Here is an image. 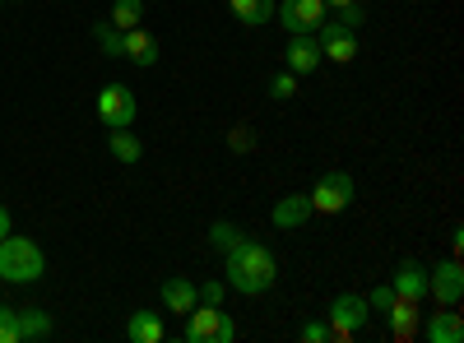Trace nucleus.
I'll return each instance as SVG.
<instances>
[{
	"mask_svg": "<svg viewBox=\"0 0 464 343\" xmlns=\"http://www.w3.org/2000/svg\"><path fill=\"white\" fill-rule=\"evenodd\" d=\"M223 255H227V260H223V274H227V288H232V292L260 297V292L275 288V279H279V260H275V251H269L265 242L242 237L237 246L223 251Z\"/></svg>",
	"mask_w": 464,
	"mask_h": 343,
	"instance_id": "nucleus-1",
	"label": "nucleus"
},
{
	"mask_svg": "<svg viewBox=\"0 0 464 343\" xmlns=\"http://www.w3.org/2000/svg\"><path fill=\"white\" fill-rule=\"evenodd\" d=\"M47 274V255L33 237H5L0 242V279L5 283H37Z\"/></svg>",
	"mask_w": 464,
	"mask_h": 343,
	"instance_id": "nucleus-2",
	"label": "nucleus"
},
{
	"mask_svg": "<svg viewBox=\"0 0 464 343\" xmlns=\"http://www.w3.org/2000/svg\"><path fill=\"white\" fill-rule=\"evenodd\" d=\"M186 343H232L237 338V320H232L223 307H209V301H196L186 311V329H181Z\"/></svg>",
	"mask_w": 464,
	"mask_h": 343,
	"instance_id": "nucleus-3",
	"label": "nucleus"
},
{
	"mask_svg": "<svg viewBox=\"0 0 464 343\" xmlns=\"http://www.w3.org/2000/svg\"><path fill=\"white\" fill-rule=\"evenodd\" d=\"M367 297H358V292H339L334 301H330V311H325V325H330V338H339V343H353L362 329H367Z\"/></svg>",
	"mask_w": 464,
	"mask_h": 343,
	"instance_id": "nucleus-4",
	"label": "nucleus"
},
{
	"mask_svg": "<svg viewBox=\"0 0 464 343\" xmlns=\"http://www.w3.org/2000/svg\"><path fill=\"white\" fill-rule=\"evenodd\" d=\"M275 19L284 33H316L325 24V0H275Z\"/></svg>",
	"mask_w": 464,
	"mask_h": 343,
	"instance_id": "nucleus-5",
	"label": "nucleus"
},
{
	"mask_svg": "<svg viewBox=\"0 0 464 343\" xmlns=\"http://www.w3.org/2000/svg\"><path fill=\"white\" fill-rule=\"evenodd\" d=\"M353 205V176L348 172H325L312 190V214H343Z\"/></svg>",
	"mask_w": 464,
	"mask_h": 343,
	"instance_id": "nucleus-6",
	"label": "nucleus"
},
{
	"mask_svg": "<svg viewBox=\"0 0 464 343\" xmlns=\"http://www.w3.org/2000/svg\"><path fill=\"white\" fill-rule=\"evenodd\" d=\"M93 107H98L102 126H135V117H140V98L126 84H107Z\"/></svg>",
	"mask_w": 464,
	"mask_h": 343,
	"instance_id": "nucleus-7",
	"label": "nucleus"
},
{
	"mask_svg": "<svg viewBox=\"0 0 464 343\" xmlns=\"http://www.w3.org/2000/svg\"><path fill=\"white\" fill-rule=\"evenodd\" d=\"M428 297H437V307H459L464 297V264L450 255L446 264L428 270Z\"/></svg>",
	"mask_w": 464,
	"mask_h": 343,
	"instance_id": "nucleus-8",
	"label": "nucleus"
},
{
	"mask_svg": "<svg viewBox=\"0 0 464 343\" xmlns=\"http://www.w3.org/2000/svg\"><path fill=\"white\" fill-rule=\"evenodd\" d=\"M316 43H321L325 61H334V65H348V61L358 56V33L343 28L339 19H325V24L316 28Z\"/></svg>",
	"mask_w": 464,
	"mask_h": 343,
	"instance_id": "nucleus-9",
	"label": "nucleus"
},
{
	"mask_svg": "<svg viewBox=\"0 0 464 343\" xmlns=\"http://www.w3.org/2000/svg\"><path fill=\"white\" fill-rule=\"evenodd\" d=\"M385 320H391V334H395L400 343H413V338L422 334V301H413V297H395V301H391V311H385Z\"/></svg>",
	"mask_w": 464,
	"mask_h": 343,
	"instance_id": "nucleus-10",
	"label": "nucleus"
},
{
	"mask_svg": "<svg viewBox=\"0 0 464 343\" xmlns=\"http://www.w3.org/2000/svg\"><path fill=\"white\" fill-rule=\"evenodd\" d=\"M325 61L316 33H288V70L293 74H312L316 65Z\"/></svg>",
	"mask_w": 464,
	"mask_h": 343,
	"instance_id": "nucleus-11",
	"label": "nucleus"
},
{
	"mask_svg": "<svg viewBox=\"0 0 464 343\" xmlns=\"http://www.w3.org/2000/svg\"><path fill=\"white\" fill-rule=\"evenodd\" d=\"M391 292H395V297H413V301H428V264H418V260H400Z\"/></svg>",
	"mask_w": 464,
	"mask_h": 343,
	"instance_id": "nucleus-12",
	"label": "nucleus"
},
{
	"mask_svg": "<svg viewBox=\"0 0 464 343\" xmlns=\"http://www.w3.org/2000/svg\"><path fill=\"white\" fill-rule=\"evenodd\" d=\"M422 334H428L432 343H459V338H464V320H459L455 307H446V311H432V316H428Z\"/></svg>",
	"mask_w": 464,
	"mask_h": 343,
	"instance_id": "nucleus-13",
	"label": "nucleus"
},
{
	"mask_svg": "<svg viewBox=\"0 0 464 343\" xmlns=\"http://www.w3.org/2000/svg\"><path fill=\"white\" fill-rule=\"evenodd\" d=\"M196 301H200V292H196V283H190V279H181V274L163 279V307H168V311L186 316L190 307H196Z\"/></svg>",
	"mask_w": 464,
	"mask_h": 343,
	"instance_id": "nucleus-14",
	"label": "nucleus"
},
{
	"mask_svg": "<svg viewBox=\"0 0 464 343\" xmlns=\"http://www.w3.org/2000/svg\"><path fill=\"white\" fill-rule=\"evenodd\" d=\"M306 218H312V195H288V200L275 205V214H269L275 227H302Z\"/></svg>",
	"mask_w": 464,
	"mask_h": 343,
	"instance_id": "nucleus-15",
	"label": "nucleus"
},
{
	"mask_svg": "<svg viewBox=\"0 0 464 343\" xmlns=\"http://www.w3.org/2000/svg\"><path fill=\"white\" fill-rule=\"evenodd\" d=\"M126 61L153 65V61H159V37L144 33V28H126Z\"/></svg>",
	"mask_w": 464,
	"mask_h": 343,
	"instance_id": "nucleus-16",
	"label": "nucleus"
},
{
	"mask_svg": "<svg viewBox=\"0 0 464 343\" xmlns=\"http://www.w3.org/2000/svg\"><path fill=\"white\" fill-rule=\"evenodd\" d=\"M126 334H130L135 343H163V338H168V329H163V316H159V311H135V316H130V325H126Z\"/></svg>",
	"mask_w": 464,
	"mask_h": 343,
	"instance_id": "nucleus-17",
	"label": "nucleus"
},
{
	"mask_svg": "<svg viewBox=\"0 0 464 343\" xmlns=\"http://www.w3.org/2000/svg\"><path fill=\"white\" fill-rule=\"evenodd\" d=\"M227 10L237 14V24H246V28H260V24H269V19H275V0H227Z\"/></svg>",
	"mask_w": 464,
	"mask_h": 343,
	"instance_id": "nucleus-18",
	"label": "nucleus"
},
{
	"mask_svg": "<svg viewBox=\"0 0 464 343\" xmlns=\"http://www.w3.org/2000/svg\"><path fill=\"white\" fill-rule=\"evenodd\" d=\"M111 158L116 163H140L144 158V144L130 126H111Z\"/></svg>",
	"mask_w": 464,
	"mask_h": 343,
	"instance_id": "nucleus-19",
	"label": "nucleus"
},
{
	"mask_svg": "<svg viewBox=\"0 0 464 343\" xmlns=\"http://www.w3.org/2000/svg\"><path fill=\"white\" fill-rule=\"evenodd\" d=\"M19 325H24V338H52L56 334V320L43 307H19Z\"/></svg>",
	"mask_w": 464,
	"mask_h": 343,
	"instance_id": "nucleus-20",
	"label": "nucleus"
},
{
	"mask_svg": "<svg viewBox=\"0 0 464 343\" xmlns=\"http://www.w3.org/2000/svg\"><path fill=\"white\" fill-rule=\"evenodd\" d=\"M93 37H98L102 56H111V61H116V56H126V33L116 28L111 19H98V24H93Z\"/></svg>",
	"mask_w": 464,
	"mask_h": 343,
	"instance_id": "nucleus-21",
	"label": "nucleus"
},
{
	"mask_svg": "<svg viewBox=\"0 0 464 343\" xmlns=\"http://www.w3.org/2000/svg\"><path fill=\"white\" fill-rule=\"evenodd\" d=\"M140 19H144V0H116V5H111V24L116 28H140Z\"/></svg>",
	"mask_w": 464,
	"mask_h": 343,
	"instance_id": "nucleus-22",
	"label": "nucleus"
},
{
	"mask_svg": "<svg viewBox=\"0 0 464 343\" xmlns=\"http://www.w3.org/2000/svg\"><path fill=\"white\" fill-rule=\"evenodd\" d=\"M0 343H24L19 307H5V301H0Z\"/></svg>",
	"mask_w": 464,
	"mask_h": 343,
	"instance_id": "nucleus-23",
	"label": "nucleus"
},
{
	"mask_svg": "<svg viewBox=\"0 0 464 343\" xmlns=\"http://www.w3.org/2000/svg\"><path fill=\"white\" fill-rule=\"evenodd\" d=\"M242 237H246V233H242L237 223H214V227H209V246H218V251H232Z\"/></svg>",
	"mask_w": 464,
	"mask_h": 343,
	"instance_id": "nucleus-24",
	"label": "nucleus"
},
{
	"mask_svg": "<svg viewBox=\"0 0 464 343\" xmlns=\"http://www.w3.org/2000/svg\"><path fill=\"white\" fill-rule=\"evenodd\" d=\"M293 93H297V74H293V70H279L275 80H269V98L284 102V98H293Z\"/></svg>",
	"mask_w": 464,
	"mask_h": 343,
	"instance_id": "nucleus-25",
	"label": "nucleus"
},
{
	"mask_svg": "<svg viewBox=\"0 0 464 343\" xmlns=\"http://www.w3.org/2000/svg\"><path fill=\"white\" fill-rule=\"evenodd\" d=\"M334 14H339V24H343V28H353V33H358V28H362V19H367V14H362V0H353V5H339Z\"/></svg>",
	"mask_w": 464,
	"mask_h": 343,
	"instance_id": "nucleus-26",
	"label": "nucleus"
},
{
	"mask_svg": "<svg viewBox=\"0 0 464 343\" xmlns=\"http://www.w3.org/2000/svg\"><path fill=\"white\" fill-rule=\"evenodd\" d=\"M391 301H395L391 283H385V288H372V292H367V311H381V316H385V311H391Z\"/></svg>",
	"mask_w": 464,
	"mask_h": 343,
	"instance_id": "nucleus-27",
	"label": "nucleus"
},
{
	"mask_svg": "<svg viewBox=\"0 0 464 343\" xmlns=\"http://www.w3.org/2000/svg\"><path fill=\"white\" fill-rule=\"evenodd\" d=\"M297 338H302V343H325V338H330V325H325V320H306V325L297 329Z\"/></svg>",
	"mask_w": 464,
	"mask_h": 343,
	"instance_id": "nucleus-28",
	"label": "nucleus"
},
{
	"mask_svg": "<svg viewBox=\"0 0 464 343\" xmlns=\"http://www.w3.org/2000/svg\"><path fill=\"white\" fill-rule=\"evenodd\" d=\"M196 292H200V301H209V307H223V292H227V283H223V279H209V283H200Z\"/></svg>",
	"mask_w": 464,
	"mask_h": 343,
	"instance_id": "nucleus-29",
	"label": "nucleus"
},
{
	"mask_svg": "<svg viewBox=\"0 0 464 343\" xmlns=\"http://www.w3.org/2000/svg\"><path fill=\"white\" fill-rule=\"evenodd\" d=\"M10 223H14V218H10V205H0V242L10 237Z\"/></svg>",
	"mask_w": 464,
	"mask_h": 343,
	"instance_id": "nucleus-30",
	"label": "nucleus"
},
{
	"mask_svg": "<svg viewBox=\"0 0 464 343\" xmlns=\"http://www.w3.org/2000/svg\"><path fill=\"white\" fill-rule=\"evenodd\" d=\"M459 251H464V233H459V227H455V233H450V255L459 260Z\"/></svg>",
	"mask_w": 464,
	"mask_h": 343,
	"instance_id": "nucleus-31",
	"label": "nucleus"
},
{
	"mask_svg": "<svg viewBox=\"0 0 464 343\" xmlns=\"http://www.w3.org/2000/svg\"><path fill=\"white\" fill-rule=\"evenodd\" d=\"M339 5H353V0H325V10H339Z\"/></svg>",
	"mask_w": 464,
	"mask_h": 343,
	"instance_id": "nucleus-32",
	"label": "nucleus"
},
{
	"mask_svg": "<svg viewBox=\"0 0 464 343\" xmlns=\"http://www.w3.org/2000/svg\"><path fill=\"white\" fill-rule=\"evenodd\" d=\"M0 5H5V0H0Z\"/></svg>",
	"mask_w": 464,
	"mask_h": 343,
	"instance_id": "nucleus-33",
	"label": "nucleus"
}]
</instances>
